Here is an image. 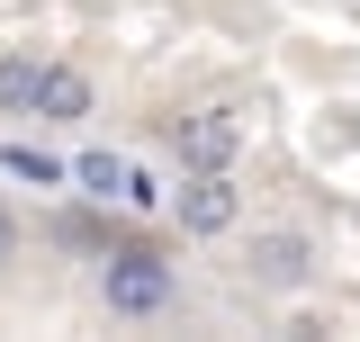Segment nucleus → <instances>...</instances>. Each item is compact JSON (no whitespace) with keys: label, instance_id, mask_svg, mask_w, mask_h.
Wrapping results in <instances>:
<instances>
[{"label":"nucleus","instance_id":"f257e3e1","mask_svg":"<svg viewBox=\"0 0 360 342\" xmlns=\"http://www.w3.org/2000/svg\"><path fill=\"white\" fill-rule=\"evenodd\" d=\"M172 261L162 253H108V270H99V298H108V315H162L172 306Z\"/></svg>","mask_w":360,"mask_h":342},{"label":"nucleus","instance_id":"f03ea898","mask_svg":"<svg viewBox=\"0 0 360 342\" xmlns=\"http://www.w3.org/2000/svg\"><path fill=\"white\" fill-rule=\"evenodd\" d=\"M243 225V189H234V171H189V189H180V234H234Z\"/></svg>","mask_w":360,"mask_h":342},{"label":"nucleus","instance_id":"7ed1b4c3","mask_svg":"<svg viewBox=\"0 0 360 342\" xmlns=\"http://www.w3.org/2000/svg\"><path fill=\"white\" fill-rule=\"evenodd\" d=\"M234 144H243V118H234V108H198V118L180 127V171H225Z\"/></svg>","mask_w":360,"mask_h":342},{"label":"nucleus","instance_id":"20e7f679","mask_svg":"<svg viewBox=\"0 0 360 342\" xmlns=\"http://www.w3.org/2000/svg\"><path fill=\"white\" fill-rule=\"evenodd\" d=\"M315 279V243L307 234H262L252 243V289H307Z\"/></svg>","mask_w":360,"mask_h":342},{"label":"nucleus","instance_id":"39448f33","mask_svg":"<svg viewBox=\"0 0 360 342\" xmlns=\"http://www.w3.org/2000/svg\"><path fill=\"white\" fill-rule=\"evenodd\" d=\"M27 118L82 127V118H90V72H72V63H45V72H37V108H27Z\"/></svg>","mask_w":360,"mask_h":342},{"label":"nucleus","instance_id":"423d86ee","mask_svg":"<svg viewBox=\"0 0 360 342\" xmlns=\"http://www.w3.org/2000/svg\"><path fill=\"white\" fill-rule=\"evenodd\" d=\"M37 54H0V108H9V118H27V108H37Z\"/></svg>","mask_w":360,"mask_h":342},{"label":"nucleus","instance_id":"0eeeda50","mask_svg":"<svg viewBox=\"0 0 360 342\" xmlns=\"http://www.w3.org/2000/svg\"><path fill=\"white\" fill-rule=\"evenodd\" d=\"M0 171H9V180H37V189L72 180V163H54V153H37V144H0Z\"/></svg>","mask_w":360,"mask_h":342},{"label":"nucleus","instance_id":"6e6552de","mask_svg":"<svg viewBox=\"0 0 360 342\" xmlns=\"http://www.w3.org/2000/svg\"><path fill=\"white\" fill-rule=\"evenodd\" d=\"M72 180H82L90 198H127V163H117V153H82V163H72Z\"/></svg>","mask_w":360,"mask_h":342},{"label":"nucleus","instance_id":"1a4fd4ad","mask_svg":"<svg viewBox=\"0 0 360 342\" xmlns=\"http://www.w3.org/2000/svg\"><path fill=\"white\" fill-rule=\"evenodd\" d=\"M9 253H18V216L0 208V261H9Z\"/></svg>","mask_w":360,"mask_h":342}]
</instances>
